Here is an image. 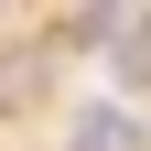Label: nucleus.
Returning <instances> with one entry per match:
<instances>
[{"mask_svg": "<svg viewBox=\"0 0 151 151\" xmlns=\"http://www.w3.org/2000/svg\"><path fill=\"white\" fill-rule=\"evenodd\" d=\"M76 151H140V129H129L119 108H86V119H76Z\"/></svg>", "mask_w": 151, "mask_h": 151, "instance_id": "nucleus-1", "label": "nucleus"}]
</instances>
